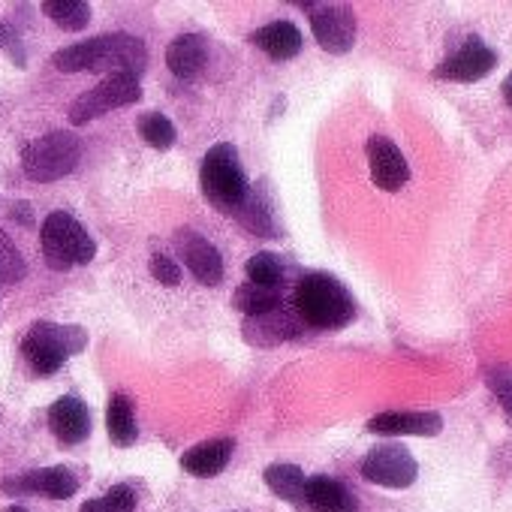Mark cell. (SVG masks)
<instances>
[{"label": "cell", "mask_w": 512, "mask_h": 512, "mask_svg": "<svg viewBox=\"0 0 512 512\" xmlns=\"http://www.w3.org/2000/svg\"><path fill=\"white\" fill-rule=\"evenodd\" d=\"M52 67L61 73H106V76H142L148 67V49L133 34H100L94 40L58 49Z\"/></svg>", "instance_id": "cell-1"}, {"label": "cell", "mask_w": 512, "mask_h": 512, "mask_svg": "<svg viewBox=\"0 0 512 512\" xmlns=\"http://www.w3.org/2000/svg\"><path fill=\"white\" fill-rule=\"evenodd\" d=\"M293 311L302 326L317 332H335L356 320V299L335 275L308 272L293 290Z\"/></svg>", "instance_id": "cell-2"}, {"label": "cell", "mask_w": 512, "mask_h": 512, "mask_svg": "<svg viewBox=\"0 0 512 512\" xmlns=\"http://www.w3.org/2000/svg\"><path fill=\"white\" fill-rule=\"evenodd\" d=\"M199 187H202V196L217 211H226V214H232L247 199L250 181H247V172L241 166L235 145L217 142L208 148V154L202 157V166H199Z\"/></svg>", "instance_id": "cell-3"}, {"label": "cell", "mask_w": 512, "mask_h": 512, "mask_svg": "<svg viewBox=\"0 0 512 512\" xmlns=\"http://www.w3.org/2000/svg\"><path fill=\"white\" fill-rule=\"evenodd\" d=\"M40 247H43V260L52 272H70L73 266H88L97 256V241L67 211H52L43 220Z\"/></svg>", "instance_id": "cell-4"}, {"label": "cell", "mask_w": 512, "mask_h": 512, "mask_svg": "<svg viewBox=\"0 0 512 512\" xmlns=\"http://www.w3.org/2000/svg\"><path fill=\"white\" fill-rule=\"evenodd\" d=\"M85 347H88V332L82 326H61L49 320L34 323L22 338V356L40 377L61 371Z\"/></svg>", "instance_id": "cell-5"}, {"label": "cell", "mask_w": 512, "mask_h": 512, "mask_svg": "<svg viewBox=\"0 0 512 512\" xmlns=\"http://www.w3.org/2000/svg\"><path fill=\"white\" fill-rule=\"evenodd\" d=\"M82 160V139L70 130H52L40 139H31L22 148V169L37 184H52L76 172Z\"/></svg>", "instance_id": "cell-6"}, {"label": "cell", "mask_w": 512, "mask_h": 512, "mask_svg": "<svg viewBox=\"0 0 512 512\" xmlns=\"http://www.w3.org/2000/svg\"><path fill=\"white\" fill-rule=\"evenodd\" d=\"M139 100H142V85L136 76H106L97 88L79 94L70 103V124L85 127L88 121H97L106 112L121 109V106H133Z\"/></svg>", "instance_id": "cell-7"}, {"label": "cell", "mask_w": 512, "mask_h": 512, "mask_svg": "<svg viewBox=\"0 0 512 512\" xmlns=\"http://www.w3.org/2000/svg\"><path fill=\"white\" fill-rule=\"evenodd\" d=\"M362 476L380 488H410L419 476V464L404 443H380L365 455Z\"/></svg>", "instance_id": "cell-8"}, {"label": "cell", "mask_w": 512, "mask_h": 512, "mask_svg": "<svg viewBox=\"0 0 512 512\" xmlns=\"http://www.w3.org/2000/svg\"><path fill=\"white\" fill-rule=\"evenodd\" d=\"M311 13L317 46L329 55H347L356 43V16L350 4H302Z\"/></svg>", "instance_id": "cell-9"}, {"label": "cell", "mask_w": 512, "mask_h": 512, "mask_svg": "<svg viewBox=\"0 0 512 512\" xmlns=\"http://www.w3.org/2000/svg\"><path fill=\"white\" fill-rule=\"evenodd\" d=\"M497 67V52L488 49L482 40L470 37L455 52L446 55V61L434 70V79L443 82H479Z\"/></svg>", "instance_id": "cell-10"}, {"label": "cell", "mask_w": 512, "mask_h": 512, "mask_svg": "<svg viewBox=\"0 0 512 512\" xmlns=\"http://www.w3.org/2000/svg\"><path fill=\"white\" fill-rule=\"evenodd\" d=\"M175 250L202 287H217L223 281V256L205 235H199L193 229H178Z\"/></svg>", "instance_id": "cell-11"}, {"label": "cell", "mask_w": 512, "mask_h": 512, "mask_svg": "<svg viewBox=\"0 0 512 512\" xmlns=\"http://www.w3.org/2000/svg\"><path fill=\"white\" fill-rule=\"evenodd\" d=\"M7 494H40L49 500H70L79 491V479L70 467L58 464V467H43V470H31L22 476H10L0 482Z\"/></svg>", "instance_id": "cell-12"}, {"label": "cell", "mask_w": 512, "mask_h": 512, "mask_svg": "<svg viewBox=\"0 0 512 512\" xmlns=\"http://www.w3.org/2000/svg\"><path fill=\"white\" fill-rule=\"evenodd\" d=\"M368 169H371V181L383 190V193H398L407 181H410V163L401 154V148L389 139V136H371L368 139Z\"/></svg>", "instance_id": "cell-13"}, {"label": "cell", "mask_w": 512, "mask_h": 512, "mask_svg": "<svg viewBox=\"0 0 512 512\" xmlns=\"http://www.w3.org/2000/svg\"><path fill=\"white\" fill-rule=\"evenodd\" d=\"M368 431L383 437H437L443 431V416L428 410H392L371 416Z\"/></svg>", "instance_id": "cell-14"}, {"label": "cell", "mask_w": 512, "mask_h": 512, "mask_svg": "<svg viewBox=\"0 0 512 512\" xmlns=\"http://www.w3.org/2000/svg\"><path fill=\"white\" fill-rule=\"evenodd\" d=\"M49 428L64 446H79L91 437V410L79 395H64L49 407Z\"/></svg>", "instance_id": "cell-15"}, {"label": "cell", "mask_w": 512, "mask_h": 512, "mask_svg": "<svg viewBox=\"0 0 512 512\" xmlns=\"http://www.w3.org/2000/svg\"><path fill=\"white\" fill-rule=\"evenodd\" d=\"M241 335L247 344L253 347H278L284 341H296L302 335V320L296 317V311H275L266 317H250L241 326Z\"/></svg>", "instance_id": "cell-16"}, {"label": "cell", "mask_w": 512, "mask_h": 512, "mask_svg": "<svg viewBox=\"0 0 512 512\" xmlns=\"http://www.w3.org/2000/svg\"><path fill=\"white\" fill-rule=\"evenodd\" d=\"M235 220L250 229L256 238H281L284 235V226L278 223L275 217V208L269 202V181H260L256 187H250L247 199L232 211Z\"/></svg>", "instance_id": "cell-17"}, {"label": "cell", "mask_w": 512, "mask_h": 512, "mask_svg": "<svg viewBox=\"0 0 512 512\" xmlns=\"http://www.w3.org/2000/svg\"><path fill=\"white\" fill-rule=\"evenodd\" d=\"M166 67L181 82H196L208 67V43L199 34H181L166 49Z\"/></svg>", "instance_id": "cell-18"}, {"label": "cell", "mask_w": 512, "mask_h": 512, "mask_svg": "<svg viewBox=\"0 0 512 512\" xmlns=\"http://www.w3.org/2000/svg\"><path fill=\"white\" fill-rule=\"evenodd\" d=\"M232 452H235V437H214V440H205V443H196L193 449H187L181 455V467H184V473H190L196 479H211L229 464Z\"/></svg>", "instance_id": "cell-19"}, {"label": "cell", "mask_w": 512, "mask_h": 512, "mask_svg": "<svg viewBox=\"0 0 512 512\" xmlns=\"http://www.w3.org/2000/svg\"><path fill=\"white\" fill-rule=\"evenodd\" d=\"M305 506L311 512H359V497L332 476H311L305 488Z\"/></svg>", "instance_id": "cell-20"}, {"label": "cell", "mask_w": 512, "mask_h": 512, "mask_svg": "<svg viewBox=\"0 0 512 512\" xmlns=\"http://www.w3.org/2000/svg\"><path fill=\"white\" fill-rule=\"evenodd\" d=\"M250 43H253L256 49H260V52H266L272 61H290V58H296V55L302 52V46H305L302 31H299L293 22H287V19L269 22V25H263L260 31H253V34H250Z\"/></svg>", "instance_id": "cell-21"}, {"label": "cell", "mask_w": 512, "mask_h": 512, "mask_svg": "<svg viewBox=\"0 0 512 512\" xmlns=\"http://www.w3.org/2000/svg\"><path fill=\"white\" fill-rule=\"evenodd\" d=\"M232 308L238 314H244V320H250V317L275 314L287 305H284V290H272V287H260V284L247 281L232 293Z\"/></svg>", "instance_id": "cell-22"}, {"label": "cell", "mask_w": 512, "mask_h": 512, "mask_svg": "<svg viewBox=\"0 0 512 512\" xmlns=\"http://www.w3.org/2000/svg\"><path fill=\"white\" fill-rule=\"evenodd\" d=\"M106 431H109L112 443L121 446V449H127V446L136 443L139 425H136V410H133L130 395L115 392V395L109 398V407H106Z\"/></svg>", "instance_id": "cell-23"}, {"label": "cell", "mask_w": 512, "mask_h": 512, "mask_svg": "<svg viewBox=\"0 0 512 512\" xmlns=\"http://www.w3.org/2000/svg\"><path fill=\"white\" fill-rule=\"evenodd\" d=\"M266 485L287 503H296V506H305V488H308V476L302 473V467L296 464H269L266 473H263Z\"/></svg>", "instance_id": "cell-24"}, {"label": "cell", "mask_w": 512, "mask_h": 512, "mask_svg": "<svg viewBox=\"0 0 512 512\" xmlns=\"http://www.w3.org/2000/svg\"><path fill=\"white\" fill-rule=\"evenodd\" d=\"M247 278H250V284L284 290L287 287V266H284V260L278 253L260 250V253H253L247 260Z\"/></svg>", "instance_id": "cell-25"}, {"label": "cell", "mask_w": 512, "mask_h": 512, "mask_svg": "<svg viewBox=\"0 0 512 512\" xmlns=\"http://www.w3.org/2000/svg\"><path fill=\"white\" fill-rule=\"evenodd\" d=\"M43 13L61 31H70V34H79L91 25V4H85V0H46Z\"/></svg>", "instance_id": "cell-26"}, {"label": "cell", "mask_w": 512, "mask_h": 512, "mask_svg": "<svg viewBox=\"0 0 512 512\" xmlns=\"http://www.w3.org/2000/svg\"><path fill=\"white\" fill-rule=\"evenodd\" d=\"M136 130H139L142 142L151 145L154 151H169L178 142V130H175V124L163 112H145L136 121Z\"/></svg>", "instance_id": "cell-27"}, {"label": "cell", "mask_w": 512, "mask_h": 512, "mask_svg": "<svg viewBox=\"0 0 512 512\" xmlns=\"http://www.w3.org/2000/svg\"><path fill=\"white\" fill-rule=\"evenodd\" d=\"M79 512H136V491L130 485H112L103 497L85 500Z\"/></svg>", "instance_id": "cell-28"}, {"label": "cell", "mask_w": 512, "mask_h": 512, "mask_svg": "<svg viewBox=\"0 0 512 512\" xmlns=\"http://www.w3.org/2000/svg\"><path fill=\"white\" fill-rule=\"evenodd\" d=\"M25 275H28L25 256L10 241V235L0 229V284H19Z\"/></svg>", "instance_id": "cell-29"}, {"label": "cell", "mask_w": 512, "mask_h": 512, "mask_svg": "<svg viewBox=\"0 0 512 512\" xmlns=\"http://www.w3.org/2000/svg\"><path fill=\"white\" fill-rule=\"evenodd\" d=\"M148 269H151V278L157 284H163V287H178L181 284V266L172 260V256H166V253H154Z\"/></svg>", "instance_id": "cell-30"}, {"label": "cell", "mask_w": 512, "mask_h": 512, "mask_svg": "<svg viewBox=\"0 0 512 512\" xmlns=\"http://www.w3.org/2000/svg\"><path fill=\"white\" fill-rule=\"evenodd\" d=\"M485 383H488L491 395L500 401V410L506 413V419L512 422V374H506V371H488L485 374Z\"/></svg>", "instance_id": "cell-31"}, {"label": "cell", "mask_w": 512, "mask_h": 512, "mask_svg": "<svg viewBox=\"0 0 512 512\" xmlns=\"http://www.w3.org/2000/svg\"><path fill=\"white\" fill-rule=\"evenodd\" d=\"M19 46V31L10 25H0V52L4 49H16Z\"/></svg>", "instance_id": "cell-32"}, {"label": "cell", "mask_w": 512, "mask_h": 512, "mask_svg": "<svg viewBox=\"0 0 512 512\" xmlns=\"http://www.w3.org/2000/svg\"><path fill=\"white\" fill-rule=\"evenodd\" d=\"M500 91H503V100H506V106L512 109V73L503 79V85H500Z\"/></svg>", "instance_id": "cell-33"}, {"label": "cell", "mask_w": 512, "mask_h": 512, "mask_svg": "<svg viewBox=\"0 0 512 512\" xmlns=\"http://www.w3.org/2000/svg\"><path fill=\"white\" fill-rule=\"evenodd\" d=\"M13 217H19V220H31V214H28V202H19V205H13Z\"/></svg>", "instance_id": "cell-34"}, {"label": "cell", "mask_w": 512, "mask_h": 512, "mask_svg": "<svg viewBox=\"0 0 512 512\" xmlns=\"http://www.w3.org/2000/svg\"><path fill=\"white\" fill-rule=\"evenodd\" d=\"M4 512H28V509H25V506H16V503H13V506H7Z\"/></svg>", "instance_id": "cell-35"}]
</instances>
